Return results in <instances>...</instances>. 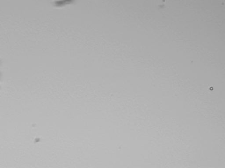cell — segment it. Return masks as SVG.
<instances>
[{
  "label": "cell",
  "instance_id": "cell-1",
  "mask_svg": "<svg viewBox=\"0 0 225 168\" xmlns=\"http://www.w3.org/2000/svg\"><path fill=\"white\" fill-rule=\"evenodd\" d=\"M73 0H64V1H53L52 2V5L56 7H62L65 5L73 4L74 2Z\"/></svg>",
  "mask_w": 225,
  "mask_h": 168
}]
</instances>
